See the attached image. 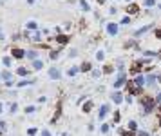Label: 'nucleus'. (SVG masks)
<instances>
[{
  "mask_svg": "<svg viewBox=\"0 0 161 136\" xmlns=\"http://www.w3.org/2000/svg\"><path fill=\"white\" fill-rule=\"evenodd\" d=\"M0 78H2V76H0Z\"/></svg>",
  "mask_w": 161,
  "mask_h": 136,
  "instance_id": "obj_54",
  "label": "nucleus"
},
{
  "mask_svg": "<svg viewBox=\"0 0 161 136\" xmlns=\"http://www.w3.org/2000/svg\"><path fill=\"white\" fill-rule=\"evenodd\" d=\"M109 109H110V107H109V103H103V105L100 107V112H98V120H100V122H101V120L109 115Z\"/></svg>",
  "mask_w": 161,
  "mask_h": 136,
  "instance_id": "obj_5",
  "label": "nucleus"
},
{
  "mask_svg": "<svg viewBox=\"0 0 161 136\" xmlns=\"http://www.w3.org/2000/svg\"><path fill=\"white\" fill-rule=\"evenodd\" d=\"M80 71H82V73H89V71H90V62H83V64L80 65Z\"/></svg>",
  "mask_w": 161,
  "mask_h": 136,
  "instance_id": "obj_17",
  "label": "nucleus"
},
{
  "mask_svg": "<svg viewBox=\"0 0 161 136\" xmlns=\"http://www.w3.org/2000/svg\"><path fill=\"white\" fill-rule=\"evenodd\" d=\"M11 56L16 58V60H22V58L26 56V51L20 49V47H13V49H11Z\"/></svg>",
  "mask_w": 161,
  "mask_h": 136,
  "instance_id": "obj_4",
  "label": "nucleus"
},
{
  "mask_svg": "<svg viewBox=\"0 0 161 136\" xmlns=\"http://www.w3.org/2000/svg\"><path fill=\"white\" fill-rule=\"evenodd\" d=\"M149 29H150V26H145V27H141V29H137V31H136V35H143V33H145V31H149Z\"/></svg>",
  "mask_w": 161,
  "mask_h": 136,
  "instance_id": "obj_32",
  "label": "nucleus"
},
{
  "mask_svg": "<svg viewBox=\"0 0 161 136\" xmlns=\"http://www.w3.org/2000/svg\"><path fill=\"white\" fill-rule=\"evenodd\" d=\"M157 82V76L154 75V73H150V75H147V85L149 87H154V84Z\"/></svg>",
  "mask_w": 161,
  "mask_h": 136,
  "instance_id": "obj_9",
  "label": "nucleus"
},
{
  "mask_svg": "<svg viewBox=\"0 0 161 136\" xmlns=\"http://www.w3.org/2000/svg\"><path fill=\"white\" fill-rule=\"evenodd\" d=\"M137 11H140V7H137L136 4H130V6L127 7V13H129V15H137Z\"/></svg>",
  "mask_w": 161,
  "mask_h": 136,
  "instance_id": "obj_14",
  "label": "nucleus"
},
{
  "mask_svg": "<svg viewBox=\"0 0 161 136\" xmlns=\"http://www.w3.org/2000/svg\"><path fill=\"white\" fill-rule=\"evenodd\" d=\"M140 103H141V107H143V115H150V112L156 109V105H157L152 96H143V98L140 100Z\"/></svg>",
  "mask_w": 161,
  "mask_h": 136,
  "instance_id": "obj_1",
  "label": "nucleus"
},
{
  "mask_svg": "<svg viewBox=\"0 0 161 136\" xmlns=\"http://www.w3.org/2000/svg\"><path fill=\"white\" fill-rule=\"evenodd\" d=\"M127 127H129V131L136 132V131H137V123H136V120H130V122L127 123Z\"/></svg>",
  "mask_w": 161,
  "mask_h": 136,
  "instance_id": "obj_18",
  "label": "nucleus"
},
{
  "mask_svg": "<svg viewBox=\"0 0 161 136\" xmlns=\"http://www.w3.org/2000/svg\"><path fill=\"white\" fill-rule=\"evenodd\" d=\"M103 73H105V75L114 73V67H112V65H105V67H103Z\"/></svg>",
  "mask_w": 161,
  "mask_h": 136,
  "instance_id": "obj_25",
  "label": "nucleus"
},
{
  "mask_svg": "<svg viewBox=\"0 0 161 136\" xmlns=\"http://www.w3.org/2000/svg\"><path fill=\"white\" fill-rule=\"evenodd\" d=\"M43 102H47V98H45V96H40V98H38V103H43Z\"/></svg>",
  "mask_w": 161,
  "mask_h": 136,
  "instance_id": "obj_44",
  "label": "nucleus"
},
{
  "mask_svg": "<svg viewBox=\"0 0 161 136\" xmlns=\"http://www.w3.org/2000/svg\"><path fill=\"white\" fill-rule=\"evenodd\" d=\"M159 55H161V51H159Z\"/></svg>",
  "mask_w": 161,
  "mask_h": 136,
  "instance_id": "obj_53",
  "label": "nucleus"
},
{
  "mask_svg": "<svg viewBox=\"0 0 161 136\" xmlns=\"http://www.w3.org/2000/svg\"><path fill=\"white\" fill-rule=\"evenodd\" d=\"M24 111H26V115H33V112L36 111V107H35V105H26Z\"/></svg>",
  "mask_w": 161,
  "mask_h": 136,
  "instance_id": "obj_21",
  "label": "nucleus"
},
{
  "mask_svg": "<svg viewBox=\"0 0 161 136\" xmlns=\"http://www.w3.org/2000/svg\"><path fill=\"white\" fill-rule=\"evenodd\" d=\"M137 136H150L149 131H137Z\"/></svg>",
  "mask_w": 161,
  "mask_h": 136,
  "instance_id": "obj_37",
  "label": "nucleus"
},
{
  "mask_svg": "<svg viewBox=\"0 0 161 136\" xmlns=\"http://www.w3.org/2000/svg\"><path fill=\"white\" fill-rule=\"evenodd\" d=\"M132 98H134L132 95H127V96H125V102H127V103H132V102H134Z\"/></svg>",
  "mask_w": 161,
  "mask_h": 136,
  "instance_id": "obj_39",
  "label": "nucleus"
},
{
  "mask_svg": "<svg viewBox=\"0 0 161 136\" xmlns=\"http://www.w3.org/2000/svg\"><path fill=\"white\" fill-rule=\"evenodd\" d=\"M78 71H80V67H71V69H69V71H67V75H69V76H71V78H73V76H74V75H76Z\"/></svg>",
  "mask_w": 161,
  "mask_h": 136,
  "instance_id": "obj_22",
  "label": "nucleus"
},
{
  "mask_svg": "<svg viewBox=\"0 0 161 136\" xmlns=\"http://www.w3.org/2000/svg\"><path fill=\"white\" fill-rule=\"evenodd\" d=\"M0 76H2V78L7 82V80H11V76H13V75H11V71H4V73H0Z\"/></svg>",
  "mask_w": 161,
  "mask_h": 136,
  "instance_id": "obj_23",
  "label": "nucleus"
},
{
  "mask_svg": "<svg viewBox=\"0 0 161 136\" xmlns=\"http://www.w3.org/2000/svg\"><path fill=\"white\" fill-rule=\"evenodd\" d=\"M154 100H156V103H157V105H161V91H159V93L154 96Z\"/></svg>",
  "mask_w": 161,
  "mask_h": 136,
  "instance_id": "obj_33",
  "label": "nucleus"
},
{
  "mask_svg": "<svg viewBox=\"0 0 161 136\" xmlns=\"http://www.w3.org/2000/svg\"><path fill=\"white\" fill-rule=\"evenodd\" d=\"M159 109H161V107H159Z\"/></svg>",
  "mask_w": 161,
  "mask_h": 136,
  "instance_id": "obj_55",
  "label": "nucleus"
},
{
  "mask_svg": "<svg viewBox=\"0 0 161 136\" xmlns=\"http://www.w3.org/2000/svg\"><path fill=\"white\" fill-rule=\"evenodd\" d=\"M134 84H136L137 87H141V89H143V85H147V76H143V75H137V76L134 78Z\"/></svg>",
  "mask_w": 161,
  "mask_h": 136,
  "instance_id": "obj_6",
  "label": "nucleus"
},
{
  "mask_svg": "<svg viewBox=\"0 0 161 136\" xmlns=\"http://www.w3.org/2000/svg\"><path fill=\"white\" fill-rule=\"evenodd\" d=\"M16 109H18V103H11V105H9V112H11V115H15Z\"/></svg>",
  "mask_w": 161,
  "mask_h": 136,
  "instance_id": "obj_28",
  "label": "nucleus"
},
{
  "mask_svg": "<svg viewBox=\"0 0 161 136\" xmlns=\"http://www.w3.org/2000/svg\"><path fill=\"white\" fill-rule=\"evenodd\" d=\"M49 56H51L53 60H54V58H58V51H51V55H49Z\"/></svg>",
  "mask_w": 161,
  "mask_h": 136,
  "instance_id": "obj_43",
  "label": "nucleus"
},
{
  "mask_svg": "<svg viewBox=\"0 0 161 136\" xmlns=\"http://www.w3.org/2000/svg\"><path fill=\"white\" fill-rule=\"evenodd\" d=\"M156 4V0H145V6L147 7H150V6H154Z\"/></svg>",
  "mask_w": 161,
  "mask_h": 136,
  "instance_id": "obj_40",
  "label": "nucleus"
},
{
  "mask_svg": "<svg viewBox=\"0 0 161 136\" xmlns=\"http://www.w3.org/2000/svg\"><path fill=\"white\" fill-rule=\"evenodd\" d=\"M96 2H98V4H103V2H105V0H96Z\"/></svg>",
  "mask_w": 161,
  "mask_h": 136,
  "instance_id": "obj_51",
  "label": "nucleus"
},
{
  "mask_svg": "<svg viewBox=\"0 0 161 136\" xmlns=\"http://www.w3.org/2000/svg\"><path fill=\"white\" fill-rule=\"evenodd\" d=\"M156 36H157V38H161V29H157V31H156Z\"/></svg>",
  "mask_w": 161,
  "mask_h": 136,
  "instance_id": "obj_47",
  "label": "nucleus"
},
{
  "mask_svg": "<svg viewBox=\"0 0 161 136\" xmlns=\"http://www.w3.org/2000/svg\"><path fill=\"white\" fill-rule=\"evenodd\" d=\"M26 26H27V29H36V27H38V24H36V22H35V20H31V22H27V24H26Z\"/></svg>",
  "mask_w": 161,
  "mask_h": 136,
  "instance_id": "obj_26",
  "label": "nucleus"
},
{
  "mask_svg": "<svg viewBox=\"0 0 161 136\" xmlns=\"http://www.w3.org/2000/svg\"><path fill=\"white\" fill-rule=\"evenodd\" d=\"M123 136H137V134H134L132 131H123Z\"/></svg>",
  "mask_w": 161,
  "mask_h": 136,
  "instance_id": "obj_41",
  "label": "nucleus"
},
{
  "mask_svg": "<svg viewBox=\"0 0 161 136\" xmlns=\"http://www.w3.org/2000/svg\"><path fill=\"white\" fill-rule=\"evenodd\" d=\"M2 64L9 69V67H11V56H4V58H2Z\"/></svg>",
  "mask_w": 161,
  "mask_h": 136,
  "instance_id": "obj_24",
  "label": "nucleus"
},
{
  "mask_svg": "<svg viewBox=\"0 0 161 136\" xmlns=\"http://www.w3.org/2000/svg\"><path fill=\"white\" fill-rule=\"evenodd\" d=\"M54 40H56L60 45H65V44L69 42V36H67V35H56V38H54Z\"/></svg>",
  "mask_w": 161,
  "mask_h": 136,
  "instance_id": "obj_10",
  "label": "nucleus"
},
{
  "mask_svg": "<svg viewBox=\"0 0 161 136\" xmlns=\"http://www.w3.org/2000/svg\"><path fill=\"white\" fill-rule=\"evenodd\" d=\"M118 31H120V27H118V24H107V33H109L110 36H114V35H118Z\"/></svg>",
  "mask_w": 161,
  "mask_h": 136,
  "instance_id": "obj_8",
  "label": "nucleus"
},
{
  "mask_svg": "<svg viewBox=\"0 0 161 136\" xmlns=\"http://www.w3.org/2000/svg\"><path fill=\"white\" fill-rule=\"evenodd\" d=\"M49 76H51L53 80H58V78L62 76V73H60V71L56 69V67H53V69H49Z\"/></svg>",
  "mask_w": 161,
  "mask_h": 136,
  "instance_id": "obj_12",
  "label": "nucleus"
},
{
  "mask_svg": "<svg viewBox=\"0 0 161 136\" xmlns=\"http://www.w3.org/2000/svg\"><path fill=\"white\" fill-rule=\"evenodd\" d=\"M110 98H112V102H114V103H121V102L125 100V96H123V95L120 93V91H114Z\"/></svg>",
  "mask_w": 161,
  "mask_h": 136,
  "instance_id": "obj_7",
  "label": "nucleus"
},
{
  "mask_svg": "<svg viewBox=\"0 0 161 136\" xmlns=\"http://www.w3.org/2000/svg\"><path fill=\"white\" fill-rule=\"evenodd\" d=\"M121 24H130V16H129V15L121 18Z\"/></svg>",
  "mask_w": 161,
  "mask_h": 136,
  "instance_id": "obj_36",
  "label": "nucleus"
},
{
  "mask_svg": "<svg viewBox=\"0 0 161 136\" xmlns=\"http://www.w3.org/2000/svg\"><path fill=\"white\" fill-rule=\"evenodd\" d=\"M2 111H4V105H2V103H0V115H2Z\"/></svg>",
  "mask_w": 161,
  "mask_h": 136,
  "instance_id": "obj_49",
  "label": "nucleus"
},
{
  "mask_svg": "<svg viewBox=\"0 0 161 136\" xmlns=\"http://www.w3.org/2000/svg\"><path fill=\"white\" fill-rule=\"evenodd\" d=\"M80 6H82V9H83V11H90V7H89V4L85 2V0H80Z\"/></svg>",
  "mask_w": 161,
  "mask_h": 136,
  "instance_id": "obj_27",
  "label": "nucleus"
},
{
  "mask_svg": "<svg viewBox=\"0 0 161 136\" xmlns=\"http://www.w3.org/2000/svg\"><path fill=\"white\" fill-rule=\"evenodd\" d=\"M143 55H145V56H150V58H154V56H159V53H154V51H145Z\"/></svg>",
  "mask_w": 161,
  "mask_h": 136,
  "instance_id": "obj_29",
  "label": "nucleus"
},
{
  "mask_svg": "<svg viewBox=\"0 0 161 136\" xmlns=\"http://www.w3.org/2000/svg\"><path fill=\"white\" fill-rule=\"evenodd\" d=\"M6 127H7V123H6L4 120H0V132H2V131H6Z\"/></svg>",
  "mask_w": 161,
  "mask_h": 136,
  "instance_id": "obj_34",
  "label": "nucleus"
},
{
  "mask_svg": "<svg viewBox=\"0 0 161 136\" xmlns=\"http://www.w3.org/2000/svg\"><path fill=\"white\" fill-rule=\"evenodd\" d=\"M33 67H35V69H42V67H43V60H40V58L35 60L33 62Z\"/></svg>",
  "mask_w": 161,
  "mask_h": 136,
  "instance_id": "obj_20",
  "label": "nucleus"
},
{
  "mask_svg": "<svg viewBox=\"0 0 161 136\" xmlns=\"http://www.w3.org/2000/svg\"><path fill=\"white\" fill-rule=\"evenodd\" d=\"M26 56L29 58V60H38V51H35V49H29V51H26Z\"/></svg>",
  "mask_w": 161,
  "mask_h": 136,
  "instance_id": "obj_11",
  "label": "nucleus"
},
{
  "mask_svg": "<svg viewBox=\"0 0 161 136\" xmlns=\"http://www.w3.org/2000/svg\"><path fill=\"white\" fill-rule=\"evenodd\" d=\"M127 91H129V95H132V96H140V95H143V89L137 87V85L134 84V80H129V82H127Z\"/></svg>",
  "mask_w": 161,
  "mask_h": 136,
  "instance_id": "obj_2",
  "label": "nucleus"
},
{
  "mask_svg": "<svg viewBox=\"0 0 161 136\" xmlns=\"http://www.w3.org/2000/svg\"><path fill=\"white\" fill-rule=\"evenodd\" d=\"M42 136H53V134H51L47 129H42Z\"/></svg>",
  "mask_w": 161,
  "mask_h": 136,
  "instance_id": "obj_42",
  "label": "nucleus"
},
{
  "mask_svg": "<svg viewBox=\"0 0 161 136\" xmlns=\"http://www.w3.org/2000/svg\"><path fill=\"white\" fill-rule=\"evenodd\" d=\"M109 131H110V125H109V123H101V125H100V132H101V134H107Z\"/></svg>",
  "mask_w": 161,
  "mask_h": 136,
  "instance_id": "obj_19",
  "label": "nucleus"
},
{
  "mask_svg": "<svg viewBox=\"0 0 161 136\" xmlns=\"http://www.w3.org/2000/svg\"><path fill=\"white\" fill-rule=\"evenodd\" d=\"M103 58H105V53H103V51H98V53H96V60H98V62H101Z\"/></svg>",
  "mask_w": 161,
  "mask_h": 136,
  "instance_id": "obj_30",
  "label": "nucleus"
},
{
  "mask_svg": "<svg viewBox=\"0 0 161 136\" xmlns=\"http://www.w3.org/2000/svg\"><path fill=\"white\" fill-rule=\"evenodd\" d=\"M100 75H101V71H93V76H94V78H98Z\"/></svg>",
  "mask_w": 161,
  "mask_h": 136,
  "instance_id": "obj_46",
  "label": "nucleus"
},
{
  "mask_svg": "<svg viewBox=\"0 0 161 136\" xmlns=\"http://www.w3.org/2000/svg\"><path fill=\"white\" fill-rule=\"evenodd\" d=\"M36 132H38V131H36L35 127H31V129H27V134H29V136H35Z\"/></svg>",
  "mask_w": 161,
  "mask_h": 136,
  "instance_id": "obj_35",
  "label": "nucleus"
},
{
  "mask_svg": "<svg viewBox=\"0 0 161 136\" xmlns=\"http://www.w3.org/2000/svg\"><path fill=\"white\" fill-rule=\"evenodd\" d=\"M16 75H20L22 78H26V76L29 75V69H27V67H18V69H16Z\"/></svg>",
  "mask_w": 161,
  "mask_h": 136,
  "instance_id": "obj_13",
  "label": "nucleus"
},
{
  "mask_svg": "<svg viewBox=\"0 0 161 136\" xmlns=\"http://www.w3.org/2000/svg\"><path fill=\"white\" fill-rule=\"evenodd\" d=\"M4 85H6V87H13V85H16V84H15L13 80H7V82H4Z\"/></svg>",
  "mask_w": 161,
  "mask_h": 136,
  "instance_id": "obj_38",
  "label": "nucleus"
},
{
  "mask_svg": "<svg viewBox=\"0 0 161 136\" xmlns=\"http://www.w3.org/2000/svg\"><path fill=\"white\" fill-rule=\"evenodd\" d=\"M114 89H121L123 85H127V75H125V71H118V78L114 80Z\"/></svg>",
  "mask_w": 161,
  "mask_h": 136,
  "instance_id": "obj_3",
  "label": "nucleus"
},
{
  "mask_svg": "<svg viewBox=\"0 0 161 136\" xmlns=\"http://www.w3.org/2000/svg\"><path fill=\"white\" fill-rule=\"evenodd\" d=\"M38 38H40V31H36V33L33 35V40H38Z\"/></svg>",
  "mask_w": 161,
  "mask_h": 136,
  "instance_id": "obj_45",
  "label": "nucleus"
},
{
  "mask_svg": "<svg viewBox=\"0 0 161 136\" xmlns=\"http://www.w3.org/2000/svg\"><path fill=\"white\" fill-rule=\"evenodd\" d=\"M127 2H132V0H127Z\"/></svg>",
  "mask_w": 161,
  "mask_h": 136,
  "instance_id": "obj_52",
  "label": "nucleus"
},
{
  "mask_svg": "<svg viewBox=\"0 0 161 136\" xmlns=\"http://www.w3.org/2000/svg\"><path fill=\"white\" fill-rule=\"evenodd\" d=\"M33 84H35V80H26V78H24V80H20V82L16 84V87H26V85H33Z\"/></svg>",
  "mask_w": 161,
  "mask_h": 136,
  "instance_id": "obj_16",
  "label": "nucleus"
},
{
  "mask_svg": "<svg viewBox=\"0 0 161 136\" xmlns=\"http://www.w3.org/2000/svg\"><path fill=\"white\" fill-rule=\"evenodd\" d=\"M93 107H94V103H93V100H89L87 103H83V112L87 115V112H90L93 111Z\"/></svg>",
  "mask_w": 161,
  "mask_h": 136,
  "instance_id": "obj_15",
  "label": "nucleus"
},
{
  "mask_svg": "<svg viewBox=\"0 0 161 136\" xmlns=\"http://www.w3.org/2000/svg\"><path fill=\"white\" fill-rule=\"evenodd\" d=\"M120 120H121V115H120V112L116 111V112H114V120H112V122H114V123H118Z\"/></svg>",
  "mask_w": 161,
  "mask_h": 136,
  "instance_id": "obj_31",
  "label": "nucleus"
},
{
  "mask_svg": "<svg viewBox=\"0 0 161 136\" xmlns=\"http://www.w3.org/2000/svg\"><path fill=\"white\" fill-rule=\"evenodd\" d=\"M0 40H4V33H2V29H0Z\"/></svg>",
  "mask_w": 161,
  "mask_h": 136,
  "instance_id": "obj_48",
  "label": "nucleus"
},
{
  "mask_svg": "<svg viewBox=\"0 0 161 136\" xmlns=\"http://www.w3.org/2000/svg\"><path fill=\"white\" fill-rule=\"evenodd\" d=\"M36 2V0H27V4H35Z\"/></svg>",
  "mask_w": 161,
  "mask_h": 136,
  "instance_id": "obj_50",
  "label": "nucleus"
}]
</instances>
